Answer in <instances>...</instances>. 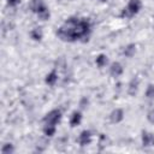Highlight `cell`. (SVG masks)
I'll list each match as a JSON object with an SVG mask.
<instances>
[{"instance_id":"1","label":"cell","mask_w":154,"mask_h":154,"mask_svg":"<svg viewBox=\"0 0 154 154\" xmlns=\"http://www.w3.org/2000/svg\"><path fill=\"white\" fill-rule=\"evenodd\" d=\"M91 32V23L87 18L70 17L57 30V36L64 42L88 40Z\"/></svg>"},{"instance_id":"2","label":"cell","mask_w":154,"mask_h":154,"mask_svg":"<svg viewBox=\"0 0 154 154\" xmlns=\"http://www.w3.org/2000/svg\"><path fill=\"white\" fill-rule=\"evenodd\" d=\"M142 8V1L141 0H129L126 7H124L122 12V17L125 18H131L136 16Z\"/></svg>"},{"instance_id":"3","label":"cell","mask_w":154,"mask_h":154,"mask_svg":"<svg viewBox=\"0 0 154 154\" xmlns=\"http://www.w3.org/2000/svg\"><path fill=\"white\" fill-rule=\"evenodd\" d=\"M61 117H63L61 111L59 108H54L45 114L42 123H43V125H55L57 126V124L61 120Z\"/></svg>"},{"instance_id":"4","label":"cell","mask_w":154,"mask_h":154,"mask_svg":"<svg viewBox=\"0 0 154 154\" xmlns=\"http://www.w3.org/2000/svg\"><path fill=\"white\" fill-rule=\"evenodd\" d=\"M141 141H142V146L144 148L154 147V134L150 132V131H147V130H142Z\"/></svg>"},{"instance_id":"5","label":"cell","mask_w":154,"mask_h":154,"mask_svg":"<svg viewBox=\"0 0 154 154\" xmlns=\"http://www.w3.org/2000/svg\"><path fill=\"white\" fill-rule=\"evenodd\" d=\"M91 140H93V135H91V131L90 130H83V131H81V134L78 136V143H79L81 147L89 146L91 143Z\"/></svg>"},{"instance_id":"6","label":"cell","mask_w":154,"mask_h":154,"mask_svg":"<svg viewBox=\"0 0 154 154\" xmlns=\"http://www.w3.org/2000/svg\"><path fill=\"white\" fill-rule=\"evenodd\" d=\"M108 118H109V122H111L112 124H119V123H122L123 119H124V111H123L122 108H114V109L109 113Z\"/></svg>"},{"instance_id":"7","label":"cell","mask_w":154,"mask_h":154,"mask_svg":"<svg viewBox=\"0 0 154 154\" xmlns=\"http://www.w3.org/2000/svg\"><path fill=\"white\" fill-rule=\"evenodd\" d=\"M124 72V67L123 65L119 63V61H113L109 66V75L113 77V78H117V77H120Z\"/></svg>"},{"instance_id":"8","label":"cell","mask_w":154,"mask_h":154,"mask_svg":"<svg viewBox=\"0 0 154 154\" xmlns=\"http://www.w3.org/2000/svg\"><path fill=\"white\" fill-rule=\"evenodd\" d=\"M138 88H140V78L137 76L132 77L128 84V94L130 96H135L138 91Z\"/></svg>"},{"instance_id":"9","label":"cell","mask_w":154,"mask_h":154,"mask_svg":"<svg viewBox=\"0 0 154 154\" xmlns=\"http://www.w3.org/2000/svg\"><path fill=\"white\" fill-rule=\"evenodd\" d=\"M58 78H59V76H58L57 70H52L49 73L46 75V77H45V83H46L48 87H54V85L57 84V82H58Z\"/></svg>"},{"instance_id":"10","label":"cell","mask_w":154,"mask_h":154,"mask_svg":"<svg viewBox=\"0 0 154 154\" xmlns=\"http://www.w3.org/2000/svg\"><path fill=\"white\" fill-rule=\"evenodd\" d=\"M82 118H83V116H82L81 111H73L71 113V116H70V126L71 128L78 126L81 124V122H82Z\"/></svg>"},{"instance_id":"11","label":"cell","mask_w":154,"mask_h":154,"mask_svg":"<svg viewBox=\"0 0 154 154\" xmlns=\"http://www.w3.org/2000/svg\"><path fill=\"white\" fill-rule=\"evenodd\" d=\"M30 37L31 40L36 41V42H40L42 38H43V30L41 26H35L30 30Z\"/></svg>"},{"instance_id":"12","label":"cell","mask_w":154,"mask_h":154,"mask_svg":"<svg viewBox=\"0 0 154 154\" xmlns=\"http://www.w3.org/2000/svg\"><path fill=\"white\" fill-rule=\"evenodd\" d=\"M122 54H123L125 58H132V57L136 54V45H135V43H129V45H126V46L123 48Z\"/></svg>"},{"instance_id":"13","label":"cell","mask_w":154,"mask_h":154,"mask_svg":"<svg viewBox=\"0 0 154 154\" xmlns=\"http://www.w3.org/2000/svg\"><path fill=\"white\" fill-rule=\"evenodd\" d=\"M36 16H37V18L40 19V20H48L49 18H51V11H49V8L45 5V6H42L40 10H38V12L36 13Z\"/></svg>"},{"instance_id":"14","label":"cell","mask_w":154,"mask_h":154,"mask_svg":"<svg viewBox=\"0 0 154 154\" xmlns=\"http://www.w3.org/2000/svg\"><path fill=\"white\" fill-rule=\"evenodd\" d=\"M46 4L43 2V0H30V2H29V10L32 12V13H37L38 12V10L42 7V6H45Z\"/></svg>"},{"instance_id":"15","label":"cell","mask_w":154,"mask_h":154,"mask_svg":"<svg viewBox=\"0 0 154 154\" xmlns=\"http://www.w3.org/2000/svg\"><path fill=\"white\" fill-rule=\"evenodd\" d=\"M107 63H108V57H107L106 54H103V53L99 54V55L96 57V59H95V64H96V66H97L99 69L105 67V66L107 65Z\"/></svg>"},{"instance_id":"16","label":"cell","mask_w":154,"mask_h":154,"mask_svg":"<svg viewBox=\"0 0 154 154\" xmlns=\"http://www.w3.org/2000/svg\"><path fill=\"white\" fill-rule=\"evenodd\" d=\"M42 131H43V135L46 137H52L57 132V126L55 125H43Z\"/></svg>"},{"instance_id":"17","label":"cell","mask_w":154,"mask_h":154,"mask_svg":"<svg viewBox=\"0 0 154 154\" xmlns=\"http://www.w3.org/2000/svg\"><path fill=\"white\" fill-rule=\"evenodd\" d=\"M144 95L148 100H154V84L153 83H149L146 88V91H144Z\"/></svg>"},{"instance_id":"18","label":"cell","mask_w":154,"mask_h":154,"mask_svg":"<svg viewBox=\"0 0 154 154\" xmlns=\"http://www.w3.org/2000/svg\"><path fill=\"white\" fill-rule=\"evenodd\" d=\"M14 152V146L12 143H5L1 147V153L2 154H12Z\"/></svg>"},{"instance_id":"19","label":"cell","mask_w":154,"mask_h":154,"mask_svg":"<svg viewBox=\"0 0 154 154\" xmlns=\"http://www.w3.org/2000/svg\"><path fill=\"white\" fill-rule=\"evenodd\" d=\"M107 142H108V137H107L106 135L101 134V135H100V138H99V144H100V147H101V148L106 147V146H107Z\"/></svg>"},{"instance_id":"20","label":"cell","mask_w":154,"mask_h":154,"mask_svg":"<svg viewBox=\"0 0 154 154\" xmlns=\"http://www.w3.org/2000/svg\"><path fill=\"white\" fill-rule=\"evenodd\" d=\"M147 120H148L150 124H154V107L150 108V109L147 112Z\"/></svg>"},{"instance_id":"21","label":"cell","mask_w":154,"mask_h":154,"mask_svg":"<svg viewBox=\"0 0 154 154\" xmlns=\"http://www.w3.org/2000/svg\"><path fill=\"white\" fill-rule=\"evenodd\" d=\"M20 1L22 0H6L7 6H10V7H17L20 4Z\"/></svg>"},{"instance_id":"22","label":"cell","mask_w":154,"mask_h":154,"mask_svg":"<svg viewBox=\"0 0 154 154\" xmlns=\"http://www.w3.org/2000/svg\"><path fill=\"white\" fill-rule=\"evenodd\" d=\"M99 1H100V2H106L107 0H99Z\"/></svg>"}]
</instances>
